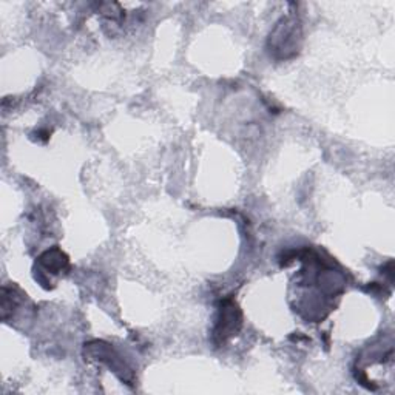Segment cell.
<instances>
[{
	"instance_id": "obj_1",
	"label": "cell",
	"mask_w": 395,
	"mask_h": 395,
	"mask_svg": "<svg viewBox=\"0 0 395 395\" xmlns=\"http://www.w3.org/2000/svg\"><path fill=\"white\" fill-rule=\"evenodd\" d=\"M239 326H241V315H239L236 305L232 301H225L220 310V320L216 323L215 337L220 343H224L230 335L238 332Z\"/></svg>"
},
{
	"instance_id": "obj_2",
	"label": "cell",
	"mask_w": 395,
	"mask_h": 395,
	"mask_svg": "<svg viewBox=\"0 0 395 395\" xmlns=\"http://www.w3.org/2000/svg\"><path fill=\"white\" fill-rule=\"evenodd\" d=\"M39 263L45 267L47 271H51V273H59L63 271V267L68 264V258L63 255L59 249L48 250L39 258Z\"/></svg>"
}]
</instances>
